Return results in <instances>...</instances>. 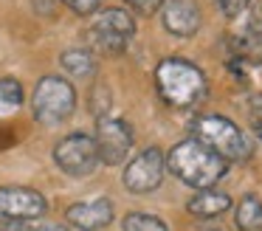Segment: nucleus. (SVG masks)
Returning a JSON list of instances; mask_svg holds the SVG:
<instances>
[{
	"label": "nucleus",
	"instance_id": "nucleus-11",
	"mask_svg": "<svg viewBox=\"0 0 262 231\" xmlns=\"http://www.w3.org/2000/svg\"><path fill=\"white\" fill-rule=\"evenodd\" d=\"M161 17H164V28L175 37H194L200 28L198 0H164Z\"/></svg>",
	"mask_w": 262,
	"mask_h": 231
},
{
	"label": "nucleus",
	"instance_id": "nucleus-20",
	"mask_svg": "<svg viewBox=\"0 0 262 231\" xmlns=\"http://www.w3.org/2000/svg\"><path fill=\"white\" fill-rule=\"evenodd\" d=\"M248 34H254L262 43V0H256L251 6V17H248Z\"/></svg>",
	"mask_w": 262,
	"mask_h": 231
},
{
	"label": "nucleus",
	"instance_id": "nucleus-16",
	"mask_svg": "<svg viewBox=\"0 0 262 231\" xmlns=\"http://www.w3.org/2000/svg\"><path fill=\"white\" fill-rule=\"evenodd\" d=\"M23 101H26V93L17 79H12V76L0 79V118L17 113L23 107Z\"/></svg>",
	"mask_w": 262,
	"mask_h": 231
},
{
	"label": "nucleus",
	"instance_id": "nucleus-3",
	"mask_svg": "<svg viewBox=\"0 0 262 231\" xmlns=\"http://www.w3.org/2000/svg\"><path fill=\"white\" fill-rule=\"evenodd\" d=\"M189 130H192L194 141L217 152L223 161H248L254 152L245 133L226 116H198L189 124Z\"/></svg>",
	"mask_w": 262,
	"mask_h": 231
},
{
	"label": "nucleus",
	"instance_id": "nucleus-18",
	"mask_svg": "<svg viewBox=\"0 0 262 231\" xmlns=\"http://www.w3.org/2000/svg\"><path fill=\"white\" fill-rule=\"evenodd\" d=\"M211 3L217 6V11H220L223 17H228V20H234V17H239V11H245L251 6V0H211Z\"/></svg>",
	"mask_w": 262,
	"mask_h": 231
},
{
	"label": "nucleus",
	"instance_id": "nucleus-24",
	"mask_svg": "<svg viewBox=\"0 0 262 231\" xmlns=\"http://www.w3.org/2000/svg\"><path fill=\"white\" fill-rule=\"evenodd\" d=\"M256 138H259V141H262V127H256Z\"/></svg>",
	"mask_w": 262,
	"mask_h": 231
},
{
	"label": "nucleus",
	"instance_id": "nucleus-9",
	"mask_svg": "<svg viewBox=\"0 0 262 231\" xmlns=\"http://www.w3.org/2000/svg\"><path fill=\"white\" fill-rule=\"evenodd\" d=\"M48 212V200L29 186H0V217L12 223L40 220Z\"/></svg>",
	"mask_w": 262,
	"mask_h": 231
},
{
	"label": "nucleus",
	"instance_id": "nucleus-23",
	"mask_svg": "<svg viewBox=\"0 0 262 231\" xmlns=\"http://www.w3.org/2000/svg\"><path fill=\"white\" fill-rule=\"evenodd\" d=\"M248 113H251V118H254L256 127H262V93H256L254 99L248 101Z\"/></svg>",
	"mask_w": 262,
	"mask_h": 231
},
{
	"label": "nucleus",
	"instance_id": "nucleus-5",
	"mask_svg": "<svg viewBox=\"0 0 262 231\" xmlns=\"http://www.w3.org/2000/svg\"><path fill=\"white\" fill-rule=\"evenodd\" d=\"M136 37V20L127 9H99L88 28V43L91 51L99 54H121Z\"/></svg>",
	"mask_w": 262,
	"mask_h": 231
},
{
	"label": "nucleus",
	"instance_id": "nucleus-22",
	"mask_svg": "<svg viewBox=\"0 0 262 231\" xmlns=\"http://www.w3.org/2000/svg\"><path fill=\"white\" fill-rule=\"evenodd\" d=\"M127 6H133V9L138 11V14H155V11L164 6V0H127Z\"/></svg>",
	"mask_w": 262,
	"mask_h": 231
},
{
	"label": "nucleus",
	"instance_id": "nucleus-6",
	"mask_svg": "<svg viewBox=\"0 0 262 231\" xmlns=\"http://www.w3.org/2000/svg\"><path fill=\"white\" fill-rule=\"evenodd\" d=\"M54 163L71 178H88L99 166L96 141L88 133H71L54 146Z\"/></svg>",
	"mask_w": 262,
	"mask_h": 231
},
{
	"label": "nucleus",
	"instance_id": "nucleus-13",
	"mask_svg": "<svg viewBox=\"0 0 262 231\" xmlns=\"http://www.w3.org/2000/svg\"><path fill=\"white\" fill-rule=\"evenodd\" d=\"M59 65H62L65 73H71V76H76V79H91L93 73H96L99 62H96V56H93L91 48H68L59 56Z\"/></svg>",
	"mask_w": 262,
	"mask_h": 231
},
{
	"label": "nucleus",
	"instance_id": "nucleus-25",
	"mask_svg": "<svg viewBox=\"0 0 262 231\" xmlns=\"http://www.w3.org/2000/svg\"><path fill=\"white\" fill-rule=\"evenodd\" d=\"M0 231H12V228H0Z\"/></svg>",
	"mask_w": 262,
	"mask_h": 231
},
{
	"label": "nucleus",
	"instance_id": "nucleus-19",
	"mask_svg": "<svg viewBox=\"0 0 262 231\" xmlns=\"http://www.w3.org/2000/svg\"><path fill=\"white\" fill-rule=\"evenodd\" d=\"M65 6H68L74 14H82V17H91L99 11V6H102V0H62Z\"/></svg>",
	"mask_w": 262,
	"mask_h": 231
},
{
	"label": "nucleus",
	"instance_id": "nucleus-14",
	"mask_svg": "<svg viewBox=\"0 0 262 231\" xmlns=\"http://www.w3.org/2000/svg\"><path fill=\"white\" fill-rule=\"evenodd\" d=\"M239 231H259L262 228V200L256 195H245L234 212Z\"/></svg>",
	"mask_w": 262,
	"mask_h": 231
},
{
	"label": "nucleus",
	"instance_id": "nucleus-15",
	"mask_svg": "<svg viewBox=\"0 0 262 231\" xmlns=\"http://www.w3.org/2000/svg\"><path fill=\"white\" fill-rule=\"evenodd\" d=\"M228 48H231L234 59L262 65V43L254 37V34L243 31V34H237V37H231V39H228Z\"/></svg>",
	"mask_w": 262,
	"mask_h": 231
},
{
	"label": "nucleus",
	"instance_id": "nucleus-10",
	"mask_svg": "<svg viewBox=\"0 0 262 231\" xmlns=\"http://www.w3.org/2000/svg\"><path fill=\"white\" fill-rule=\"evenodd\" d=\"M113 214H116L113 200H107V197H93V200H82V203L68 206L65 220L74 228H82V231H102L113 223Z\"/></svg>",
	"mask_w": 262,
	"mask_h": 231
},
{
	"label": "nucleus",
	"instance_id": "nucleus-4",
	"mask_svg": "<svg viewBox=\"0 0 262 231\" xmlns=\"http://www.w3.org/2000/svg\"><path fill=\"white\" fill-rule=\"evenodd\" d=\"M76 110V90L65 76H42L31 93V113L40 124H62Z\"/></svg>",
	"mask_w": 262,
	"mask_h": 231
},
{
	"label": "nucleus",
	"instance_id": "nucleus-8",
	"mask_svg": "<svg viewBox=\"0 0 262 231\" xmlns=\"http://www.w3.org/2000/svg\"><path fill=\"white\" fill-rule=\"evenodd\" d=\"M166 172V158L158 146H149V150L138 152L130 163H127L124 175H121V183L127 192L133 195H149L161 186Z\"/></svg>",
	"mask_w": 262,
	"mask_h": 231
},
{
	"label": "nucleus",
	"instance_id": "nucleus-2",
	"mask_svg": "<svg viewBox=\"0 0 262 231\" xmlns=\"http://www.w3.org/2000/svg\"><path fill=\"white\" fill-rule=\"evenodd\" d=\"M155 88H158L161 99L172 107H194L209 93L206 73L194 62L178 59V56L158 62V68H155Z\"/></svg>",
	"mask_w": 262,
	"mask_h": 231
},
{
	"label": "nucleus",
	"instance_id": "nucleus-12",
	"mask_svg": "<svg viewBox=\"0 0 262 231\" xmlns=\"http://www.w3.org/2000/svg\"><path fill=\"white\" fill-rule=\"evenodd\" d=\"M186 208L194 217H220L223 212L231 208V197L226 192H214V189H198V195L189 197Z\"/></svg>",
	"mask_w": 262,
	"mask_h": 231
},
{
	"label": "nucleus",
	"instance_id": "nucleus-21",
	"mask_svg": "<svg viewBox=\"0 0 262 231\" xmlns=\"http://www.w3.org/2000/svg\"><path fill=\"white\" fill-rule=\"evenodd\" d=\"M12 231H65L57 223H34V220H26V223H12Z\"/></svg>",
	"mask_w": 262,
	"mask_h": 231
},
{
	"label": "nucleus",
	"instance_id": "nucleus-7",
	"mask_svg": "<svg viewBox=\"0 0 262 231\" xmlns=\"http://www.w3.org/2000/svg\"><path fill=\"white\" fill-rule=\"evenodd\" d=\"M96 152H99V163L104 166H119L127 161L133 150V127L124 118H113V116H102L96 118Z\"/></svg>",
	"mask_w": 262,
	"mask_h": 231
},
{
	"label": "nucleus",
	"instance_id": "nucleus-17",
	"mask_svg": "<svg viewBox=\"0 0 262 231\" xmlns=\"http://www.w3.org/2000/svg\"><path fill=\"white\" fill-rule=\"evenodd\" d=\"M121 231H169V225L155 214H141L133 212L121 220Z\"/></svg>",
	"mask_w": 262,
	"mask_h": 231
},
{
	"label": "nucleus",
	"instance_id": "nucleus-1",
	"mask_svg": "<svg viewBox=\"0 0 262 231\" xmlns=\"http://www.w3.org/2000/svg\"><path fill=\"white\" fill-rule=\"evenodd\" d=\"M166 158V169L175 178H181L183 183L194 186V189H209L220 178H226L228 161H223L217 152H211L209 146H203L200 141L186 138L181 144H175Z\"/></svg>",
	"mask_w": 262,
	"mask_h": 231
}]
</instances>
